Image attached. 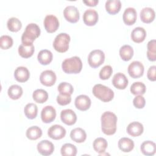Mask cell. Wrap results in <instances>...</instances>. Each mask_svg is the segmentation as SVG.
<instances>
[{
	"label": "cell",
	"mask_w": 156,
	"mask_h": 156,
	"mask_svg": "<svg viewBox=\"0 0 156 156\" xmlns=\"http://www.w3.org/2000/svg\"><path fill=\"white\" fill-rule=\"evenodd\" d=\"M101 129L107 135H113L116 130L117 117L111 112H105L101 116Z\"/></svg>",
	"instance_id": "obj_1"
},
{
	"label": "cell",
	"mask_w": 156,
	"mask_h": 156,
	"mask_svg": "<svg viewBox=\"0 0 156 156\" xmlns=\"http://www.w3.org/2000/svg\"><path fill=\"white\" fill-rule=\"evenodd\" d=\"M40 35V29L35 23L29 24L21 36V42L24 44H32L33 41Z\"/></svg>",
	"instance_id": "obj_2"
},
{
	"label": "cell",
	"mask_w": 156,
	"mask_h": 156,
	"mask_svg": "<svg viewBox=\"0 0 156 156\" xmlns=\"http://www.w3.org/2000/svg\"><path fill=\"white\" fill-rule=\"evenodd\" d=\"M63 71L67 74H78L82 68V62L79 57L66 58L62 64Z\"/></svg>",
	"instance_id": "obj_3"
},
{
	"label": "cell",
	"mask_w": 156,
	"mask_h": 156,
	"mask_svg": "<svg viewBox=\"0 0 156 156\" xmlns=\"http://www.w3.org/2000/svg\"><path fill=\"white\" fill-rule=\"evenodd\" d=\"M93 93L95 97L105 102L110 101L114 97L113 90L102 84H96L93 88Z\"/></svg>",
	"instance_id": "obj_4"
},
{
	"label": "cell",
	"mask_w": 156,
	"mask_h": 156,
	"mask_svg": "<svg viewBox=\"0 0 156 156\" xmlns=\"http://www.w3.org/2000/svg\"><path fill=\"white\" fill-rule=\"evenodd\" d=\"M70 36L66 33H60L58 34L53 42V47L58 52H65L69 48Z\"/></svg>",
	"instance_id": "obj_5"
},
{
	"label": "cell",
	"mask_w": 156,
	"mask_h": 156,
	"mask_svg": "<svg viewBox=\"0 0 156 156\" xmlns=\"http://www.w3.org/2000/svg\"><path fill=\"white\" fill-rule=\"evenodd\" d=\"M105 60V54L104 52L99 49H95L90 52L88 57V62L90 66L93 68H96L101 65Z\"/></svg>",
	"instance_id": "obj_6"
},
{
	"label": "cell",
	"mask_w": 156,
	"mask_h": 156,
	"mask_svg": "<svg viewBox=\"0 0 156 156\" xmlns=\"http://www.w3.org/2000/svg\"><path fill=\"white\" fill-rule=\"evenodd\" d=\"M144 70L143 65L139 61H133L128 66V73L133 79L141 77L143 75Z\"/></svg>",
	"instance_id": "obj_7"
},
{
	"label": "cell",
	"mask_w": 156,
	"mask_h": 156,
	"mask_svg": "<svg viewBox=\"0 0 156 156\" xmlns=\"http://www.w3.org/2000/svg\"><path fill=\"white\" fill-rule=\"evenodd\" d=\"M44 26L49 33L55 32L59 27V21L57 18L53 15H48L44 20Z\"/></svg>",
	"instance_id": "obj_8"
},
{
	"label": "cell",
	"mask_w": 156,
	"mask_h": 156,
	"mask_svg": "<svg viewBox=\"0 0 156 156\" xmlns=\"http://www.w3.org/2000/svg\"><path fill=\"white\" fill-rule=\"evenodd\" d=\"M65 18L71 23H77L79 20V12L77 8L73 5L66 7L63 10Z\"/></svg>",
	"instance_id": "obj_9"
},
{
	"label": "cell",
	"mask_w": 156,
	"mask_h": 156,
	"mask_svg": "<svg viewBox=\"0 0 156 156\" xmlns=\"http://www.w3.org/2000/svg\"><path fill=\"white\" fill-rule=\"evenodd\" d=\"M56 75L52 70H45L40 76V82L44 86H52L56 81Z\"/></svg>",
	"instance_id": "obj_10"
},
{
	"label": "cell",
	"mask_w": 156,
	"mask_h": 156,
	"mask_svg": "<svg viewBox=\"0 0 156 156\" xmlns=\"http://www.w3.org/2000/svg\"><path fill=\"white\" fill-rule=\"evenodd\" d=\"M48 136L54 140H60L63 138L66 135L65 129L58 124L52 126L48 131Z\"/></svg>",
	"instance_id": "obj_11"
},
{
	"label": "cell",
	"mask_w": 156,
	"mask_h": 156,
	"mask_svg": "<svg viewBox=\"0 0 156 156\" xmlns=\"http://www.w3.org/2000/svg\"><path fill=\"white\" fill-rule=\"evenodd\" d=\"M56 117L55 109L51 105L44 107L41 112V118L43 122L50 123L52 122Z\"/></svg>",
	"instance_id": "obj_12"
},
{
	"label": "cell",
	"mask_w": 156,
	"mask_h": 156,
	"mask_svg": "<svg viewBox=\"0 0 156 156\" xmlns=\"http://www.w3.org/2000/svg\"><path fill=\"white\" fill-rule=\"evenodd\" d=\"M98 12L92 9H89L85 11L83 15V20L84 23L88 26H92L96 24L98 21Z\"/></svg>",
	"instance_id": "obj_13"
},
{
	"label": "cell",
	"mask_w": 156,
	"mask_h": 156,
	"mask_svg": "<svg viewBox=\"0 0 156 156\" xmlns=\"http://www.w3.org/2000/svg\"><path fill=\"white\" fill-rule=\"evenodd\" d=\"M38 152L42 155H49L54 151V146L48 140H42L37 144Z\"/></svg>",
	"instance_id": "obj_14"
},
{
	"label": "cell",
	"mask_w": 156,
	"mask_h": 156,
	"mask_svg": "<svg viewBox=\"0 0 156 156\" xmlns=\"http://www.w3.org/2000/svg\"><path fill=\"white\" fill-rule=\"evenodd\" d=\"M60 118L63 123L68 126H71L76 122L77 116L75 112L71 109H65L61 112Z\"/></svg>",
	"instance_id": "obj_15"
},
{
	"label": "cell",
	"mask_w": 156,
	"mask_h": 156,
	"mask_svg": "<svg viewBox=\"0 0 156 156\" xmlns=\"http://www.w3.org/2000/svg\"><path fill=\"white\" fill-rule=\"evenodd\" d=\"M91 99L90 98L84 94H81L76 97L75 99L76 107L81 111L87 110L91 106Z\"/></svg>",
	"instance_id": "obj_16"
},
{
	"label": "cell",
	"mask_w": 156,
	"mask_h": 156,
	"mask_svg": "<svg viewBox=\"0 0 156 156\" xmlns=\"http://www.w3.org/2000/svg\"><path fill=\"white\" fill-rule=\"evenodd\" d=\"M128 79L126 76L121 73L115 74L112 79L113 86L119 90L125 89L128 85Z\"/></svg>",
	"instance_id": "obj_17"
},
{
	"label": "cell",
	"mask_w": 156,
	"mask_h": 156,
	"mask_svg": "<svg viewBox=\"0 0 156 156\" xmlns=\"http://www.w3.org/2000/svg\"><path fill=\"white\" fill-rule=\"evenodd\" d=\"M137 18V14L136 10L133 7H128L125 9L123 15L122 19L124 23L128 26H131L133 24Z\"/></svg>",
	"instance_id": "obj_18"
},
{
	"label": "cell",
	"mask_w": 156,
	"mask_h": 156,
	"mask_svg": "<svg viewBox=\"0 0 156 156\" xmlns=\"http://www.w3.org/2000/svg\"><path fill=\"white\" fill-rule=\"evenodd\" d=\"M143 126L141 123L136 121L132 122L127 127V132L132 136H138L143 132Z\"/></svg>",
	"instance_id": "obj_19"
},
{
	"label": "cell",
	"mask_w": 156,
	"mask_h": 156,
	"mask_svg": "<svg viewBox=\"0 0 156 156\" xmlns=\"http://www.w3.org/2000/svg\"><path fill=\"white\" fill-rule=\"evenodd\" d=\"M14 77L18 82H24L29 79L30 77V73L27 68L19 66L15 70Z\"/></svg>",
	"instance_id": "obj_20"
},
{
	"label": "cell",
	"mask_w": 156,
	"mask_h": 156,
	"mask_svg": "<svg viewBox=\"0 0 156 156\" xmlns=\"http://www.w3.org/2000/svg\"><path fill=\"white\" fill-rule=\"evenodd\" d=\"M70 137L74 141L81 143L85 141L87 138V133L82 128H75L71 131Z\"/></svg>",
	"instance_id": "obj_21"
},
{
	"label": "cell",
	"mask_w": 156,
	"mask_h": 156,
	"mask_svg": "<svg viewBox=\"0 0 156 156\" xmlns=\"http://www.w3.org/2000/svg\"><path fill=\"white\" fill-rule=\"evenodd\" d=\"M155 16V11L151 7H144L140 12L141 20L144 23H151L154 21Z\"/></svg>",
	"instance_id": "obj_22"
},
{
	"label": "cell",
	"mask_w": 156,
	"mask_h": 156,
	"mask_svg": "<svg viewBox=\"0 0 156 156\" xmlns=\"http://www.w3.org/2000/svg\"><path fill=\"white\" fill-rule=\"evenodd\" d=\"M146 37V32L143 27H137L133 29L131 33L132 40L137 43L143 42Z\"/></svg>",
	"instance_id": "obj_23"
},
{
	"label": "cell",
	"mask_w": 156,
	"mask_h": 156,
	"mask_svg": "<svg viewBox=\"0 0 156 156\" xmlns=\"http://www.w3.org/2000/svg\"><path fill=\"white\" fill-rule=\"evenodd\" d=\"M105 9L111 15L118 13L121 7V2L119 0H108L105 2Z\"/></svg>",
	"instance_id": "obj_24"
},
{
	"label": "cell",
	"mask_w": 156,
	"mask_h": 156,
	"mask_svg": "<svg viewBox=\"0 0 156 156\" xmlns=\"http://www.w3.org/2000/svg\"><path fill=\"white\" fill-rule=\"evenodd\" d=\"M118 147L121 151L124 152H129L132 151L134 147V143L131 139L123 137L118 141Z\"/></svg>",
	"instance_id": "obj_25"
},
{
	"label": "cell",
	"mask_w": 156,
	"mask_h": 156,
	"mask_svg": "<svg viewBox=\"0 0 156 156\" xmlns=\"http://www.w3.org/2000/svg\"><path fill=\"white\" fill-rule=\"evenodd\" d=\"M141 152L145 155H153L156 151V146L154 142L152 141H144L140 147Z\"/></svg>",
	"instance_id": "obj_26"
},
{
	"label": "cell",
	"mask_w": 156,
	"mask_h": 156,
	"mask_svg": "<svg viewBox=\"0 0 156 156\" xmlns=\"http://www.w3.org/2000/svg\"><path fill=\"white\" fill-rule=\"evenodd\" d=\"M52 52L47 49H43L39 52L38 54L37 58L40 64L43 65H47L49 64L52 60Z\"/></svg>",
	"instance_id": "obj_27"
},
{
	"label": "cell",
	"mask_w": 156,
	"mask_h": 156,
	"mask_svg": "<svg viewBox=\"0 0 156 156\" xmlns=\"http://www.w3.org/2000/svg\"><path fill=\"white\" fill-rule=\"evenodd\" d=\"M34 51L35 48L33 44L30 45L21 44L18 47V53L20 55L25 58L30 57L33 55Z\"/></svg>",
	"instance_id": "obj_28"
},
{
	"label": "cell",
	"mask_w": 156,
	"mask_h": 156,
	"mask_svg": "<svg viewBox=\"0 0 156 156\" xmlns=\"http://www.w3.org/2000/svg\"><path fill=\"white\" fill-rule=\"evenodd\" d=\"M107 146L108 144L107 140L102 137L96 138L93 141V144L94 151L99 154L105 152L106 148L107 147Z\"/></svg>",
	"instance_id": "obj_29"
},
{
	"label": "cell",
	"mask_w": 156,
	"mask_h": 156,
	"mask_svg": "<svg viewBox=\"0 0 156 156\" xmlns=\"http://www.w3.org/2000/svg\"><path fill=\"white\" fill-rule=\"evenodd\" d=\"M26 136L30 140H36L42 135V130L38 126H32L26 130Z\"/></svg>",
	"instance_id": "obj_30"
},
{
	"label": "cell",
	"mask_w": 156,
	"mask_h": 156,
	"mask_svg": "<svg viewBox=\"0 0 156 156\" xmlns=\"http://www.w3.org/2000/svg\"><path fill=\"white\" fill-rule=\"evenodd\" d=\"M133 55V48L128 44L122 46L119 49V55L124 61L130 60Z\"/></svg>",
	"instance_id": "obj_31"
},
{
	"label": "cell",
	"mask_w": 156,
	"mask_h": 156,
	"mask_svg": "<svg viewBox=\"0 0 156 156\" xmlns=\"http://www.w3.org/2000/svg\"><path fill=\"white\" fill-rule=\"evenodd\" d=\"M32 98L36 102L43 104L48 100V94L46 91L43 89H37L34 91Z\"/></svg>",
	"instance_id": "obj_32"
},
{
	"label": "cell",
	"mask_w": 156,
	"mask_h": 156,
	"mask_svg": "<svg viewBox=\"0 0 156 156\" xmlns=\"http://www.w3.org/2000/svg\"><path fill=\"white\" fill-rule=\"evenodd\" d=\"M7 93L10 99L13 100H16L22 96L23 89L20 85H13L9 88Z\"/></svg>",
	"instance_id": "obj_33"
},
{
	"label": "cell",
	"mask_w": 156,
	"mask_h": 156,
	"mask_svg": "<svg viewBox=\"0 0 156 156\" xmlns=\"http://www.w3.org/2000/svg\"><path fill=\"white\" fill-rule=\"evenodd\" d=\"M24 114L26 116L30 119H33L36 118L38 112V108L36 104L33 103L27 104L24 109Z\"/></svg>",
	"instance_id": "obj_34"
},
{
	"label": "cell",
	"mask_w": 156,
	"mask_h": 156,
	"mask_svg": "<svg viewBox=\"0 0 156 156\" xmlns=\"http://www.w3.org/2000/svg\"><path fill=\"white\" fill-rule=\"evenodd\" d=\"M60 152L63 156H75L77 154V148L74 144L66 143L62 146Z\"/></svg>",
	"instance_id": "obj_35"
},
{
	"label": "cell",
	"mask_w": 156,
	"mask_h": 156,
	"mask_svg": "<svg viewBox=\"0 0 156 156\" xmlns=\"http://www.w3.org/2000/svg\"><path fill=\"white\" fill-rule=\"evenodd\" d=\"M147 57L150 61L156 60V41L155 40H150L147 43Z\"/></svg>",
	"instance_id": "obj_36"
},
{
	"label": "cell",
	"mask_w": 156,
	"mask_h": 156,
	"mask_svg": "<svg viewBox=\"0 0 156 156\" xmlns=\"http://www.w3.org/2000/svg\"><path fill=\"white\" fill-rule=\"evenodd\" d=\"M7 26L9 30L16 32L21 29L22 24L20 20L18 18L15 17H12L8 20Z\"/></svg>",
	"instance_id": "obj_37"
},
{
	"label": "cell",
	"mask_w": 156,
	"mask_h": 156,
	"mask_svg": "<svg viewBox=\"0 0 156 156\" xmlns=\"http://www.w3.org/2000/svg\"><path fill=\"white\" fill-rule=\"evenodd\" d=\"M130 90L134 95H143L146 92V86L141 82H136L132 84Z\"/></svg>",
	"instance_id": "obj_38"
},
{
	"label": "cell",
	"mask_w": 156,
	"mask_h": 156,
	"mask_svg": "<svg viewBox=\"0 0 156 156\" xmlns=\"http://www.w3.org/2000/svg\"><path fill=\"white\" fill-rule=\"evenodd\" d=\"M13 45V39L9 35H2L0 37V46L2 49H8Z\"/></svg>",
	"instance_id": "obj_39"
},
{
	"label": "cell",
	"mask_w": 156,
	"mask_h": 156,
	"mask_svg": "<svg viewBox=\"0 0 156 156\" xmlns=\"http://www.w3.org/2000/svg\"><path fill=\"white\" fill-rule=\"evenodd\" d=\"M57 90L60 93L69 94L71 95L73 93V87L72 85L65 82L60 83L57 87Z\"/></svg>",
	"instance_id": "obj_40"
},
{
	"label": "cell",
	"mask_w": 156,
	"mask_h": 156,
	"mask_svg": "<svg viewBox=\"0 0 156 156\" xmlns=\"http://www.w3.org/2000/svg\"><path fill=\"white\" fill-rule=\"evenodd\" d=\"M113 73V69L110 65L104 66L99 72V77L102 80H107L110 78Z\"/></svg>",
	"instance_id": "obj_41"
},
{
	"label": "cell",
	"mask_w": 156,
	"mask_h": 156,
	"mask_svg": "<svg viewBox=\"0 0 156 156\" xmlns=\"http://www.w3.org/2000/svg\"><path fill=\"white\" fill-rule=\"evenodd\" d=\"M71 101V94L59 93V94L57 96V102L60 105H66L69 104Z\"/></svg>",
	"instance_id": "obj_42"
},
{
	"label": "cell",
	"mask_w": 156,
	"mask_h": 156,
	"mask_svg": "<svg viewBox=\"0 0 156 156\" xmlns=\"http://www.w3.org/2000/svg\"><path fill=\"white\" fill-rule=\"evenodd\" d=\"M133 105L137 108H143L146 104L144 98L142 95H137L133 100Z\"/></svg>",
	"instance_id": "obj_43"
},
{
	"label": "cell",
	"mask_w": 156,
	"mask_h": 156,
	"mask_svg": "<svg viewBox=\"0 0 156 156\" xmlns=\"http://www.w3.org/2000/svg\"><path fill=\"white\" fill-rule=\"evenodd\" d=\"M155 69L156 66L155 65L151 66L149 67L147 71V76L149 80L151 81H155L156 80V76H155Z\"/></svg>",
	"instance_id": "obj_44"
},
{
	"label": "cell",
	"mask_w": 156,
	"mask_h": 156,
	"mask_svg": "<svg viewBox=\"0 0 156 156\" xmlns=\"http://www.w3.org/2000/svg\"><path fill=\"white\" fill-rule=\"evenodd\" d=\"M83 2L85 4L88 6L93 7V6H96L98 2V0H88V1H83Z\"/></svg>",
	"instance_id": "obj_45"
}]
</instances>
